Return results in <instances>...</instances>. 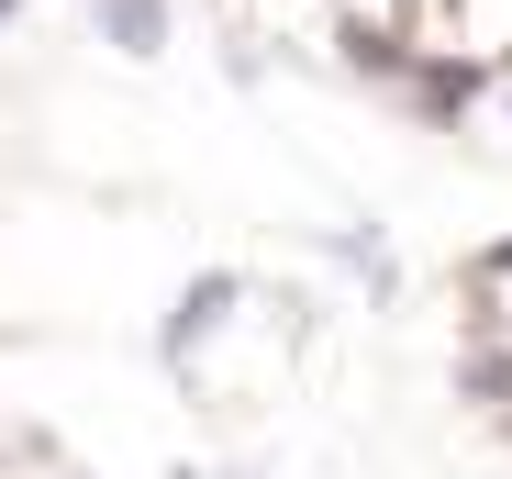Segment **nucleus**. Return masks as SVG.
I'll return each instance as SVG.
<instances>
[{"label": "nucleus", "mask_w": 512, "mask_h": 479, "mask_svg": "<svg viewBox=\"0 0 512 479\" xmlns=\"http://www.w3.org/2000/svg\"><path fill=\"white\" fill-rule=\"evenodd\" d=\"M0 12H12V0H0Z\"/></svg>", "instance_id": "nucleus-1"}]
</instances>
